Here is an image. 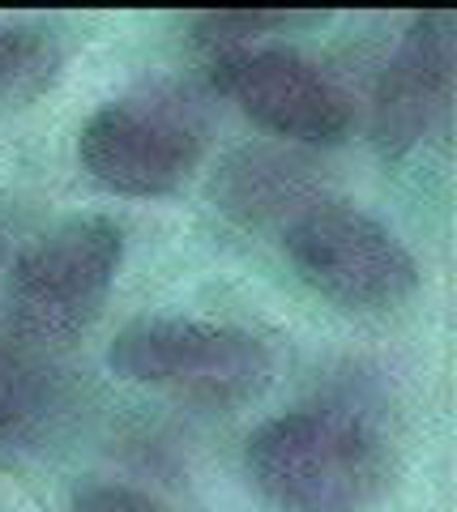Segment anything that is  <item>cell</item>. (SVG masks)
I'll return each mask as SVG.
<instances>
[{
	"label": "cell",
	"instance_id": "cell-1",
	"mask_svg": "<svg viewBox=\"0 0 457 512\" xmlns=\"http://www.w3.org/2000/svg\"><path fill=\"white\" fill-rule=\"evenodd\" d=\"M244 470L278 512H364L389 491L393 461L355 414L291 410L244 440Z\"/></svg>",
	"mask_w": 457,
	"mask_h": 512
},
{
	"label": "cell",
	"instance_id": "cell-2",
	"mask_svg": "<svg viewBox=\"0 0 457 512\" xmlns=\"http://www.w3.org/2000/svg\"><path fill=\"white\" fill-rule=\"evenodd\" d=\"M124 261V231L103 214H77L43 231L5 282V329L26 350L65 346L103 312Z\"/></svg>",
	"mask_w": 457,
	"mask_h": 512
},
{
	"label": "cell",
	"instance_id": "cell-3",
	"mask_svg": "<svg viewBox=\"0 0 457 512\" xmlns=\"http://www.w3.org/2000/svg\"><path fill=\"white\" fill-rule=\"evenodd\" d=\"M112 372L141 389L171 393L193 406H235L270 384V350L235 325L154 316L133 320L107 350Z\"/></svg>",
	"mask_w": 457,
	"mask_h": 512
},
{
	"label": "cell",
	"instance_id": "cell-4",
	"mask_svg": "<svg viewBox=\"0 0 457 512\" xmlns=\"http://www.w3.org/2000/svg\"><path fill=\"white\" fill-rule=\"evenodd\" d=\"M206 150V116L184 90H141L103 103L77 133V163L120 197H167Z\"/></svg>",
	"mask_w": 457,
	"mask_h": 512
},
{
	"label": "cell",
	"instance_id": "cell-5",
	"mask_svg": "<svg viewBox=\"0 0 457 512\" xmlns=\"http://www.w3.org/2000/svg\"><path fill=\"white\" fill-rule=\"evenodd\" d=\"M295 274L312 291L346 312H381L415 291L419 269L406 244L385 222L342 201L308 205L295 222L282 227Z\"/></svg>",
	"mask_w": 457,
	"mask_h": 512
},
{
	"label": "cell",
	"instance_id": "cell-6",
	"mask_svg": "<svg viewBox=\"0 0 457 512\" xmlns=\"http://www.w3.org/2000/svg\"><path fill=\"white\" fill-rule=\"evenodd\" d=\"M214 86L265 133L304 141V146H334L351 133L355 107L346 90L321 64L291 52V47H240L214 60Z\"/></svg>",
	"mask_w": 457,
	"mask_h": 512
},
{
	"label": "cell",
	"instance_id": "cell-7",
	"mask_svg": "<svg viewBox=\"0 0 457 512\" xmlns=\"http://www.w3.org/2000/svg\"><path fill=\"white\" fill-rule=\"evenodd\" d=\"M457 77V18L428 9L406 26L372 94V141L385 158H402L423 146L449 116Z\"/></svg>",
	"mask_w": 457,
	"mask_h": 512
},
{
	"label": "cell",
	"instance_id": "cell-8",
	"mask_svg": "<svg viewBox=\"0 0 457 512\" xmlns=\"http://www.w3.org/2000/svg\"><path fill=\"white\" fill-rule=\"evenodd\" d=\"M214 201L227 218L244 227H270L295 222L308 205L321 201L317 167L304 154L282 146H244L235 150L214 175Z\"/></svg>",
	"mask_w": 457,
	"mask_h": 512
},
{
	"label": "cell",
	"instance_id": "cell-9",
	"mask_svg": "<svg viewBox=\"0 0 457 512\" xmlns=\"http://www.w3.org/2000/svg\"><path fill=\"white\" fill-rule=\"evenodd\" d=\"M65 73V43L43 22H0V120L35 107Z\"/></svg>",
	"mask_w": 457,
	"mask_h": 512
},
{
	"label": "cell",
	"instance_id": "cell-10",
	"mask_svg": "<svg viewBox=\"0 0 457 512\" xmlns=\"http://www.w3.org/2000/svg\"><path fill=\"white\" fill-rule=\"evenodd\" d=\"M43 372L30 363V350L13 338L0 342V444L22 440L47 410Z\"/></svg>",
	"mask_w": 457,
	"mask_h": 512
},
{
	"label": "cell",
	"instance_id": "cell-11",
	"mask_svg": "<svg viewBox=\"0 0 457 512\" xmlns=\"http://www.w3.org/2000/svg\"><path fill=\"white\" fill-rule=\"evenodd\" d=\"M321 22L325 13H304V9H214V13H193L188 18L197 43L227 47V52H240L248 39L299 30V26H321Z\"/></svg>",
	"mask_w": 457,
	"mask_h": 512
},
{
	"label": "cell",
	"instance_id": "cell-12",
	"mask_svg": "<svg viewBox=\"0 0 457 512\" xmlns=\"http://www.w3.org/2000/svg\"><path fill=\"white\" fill-rule=\"evenodd\" d=\"M73 512H167V508L159 500H150V495L133 491V487L94 483V487L73 495Z\"/></svg>",
	"mask_w": 457,
	"mask_h": 512
}]
</instances>
